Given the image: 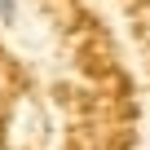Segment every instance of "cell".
<instances>
[{"label": "cell", "instance_id": "cell-1", "mask_svg": "<svg viewBox=\"0 0 150 150\" xmlns=\"http://www.w3.org/2000/svg\"><path fill=\"white\" fill-rule=\"evenodd\" d=\"M18 22V0H0V27H13Z\"/></svg>", "mask_w": 150, "mask_h": 150}]
</instances>
